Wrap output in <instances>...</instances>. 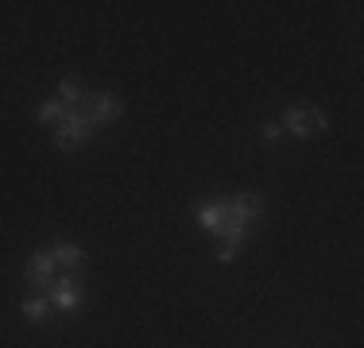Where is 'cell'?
I'll return each mask as SVG.
<instances>
[{
    "instance_id": "obj_11",
    "label": "cell",
    "mask_w": 364,
    "mask_h": 348,
    "mask_svg": "<svg viewBox=\"0 0 364 348\" xmlns=\"http://www.w3.org/2000/svg\"><path fill=\"white\" fill-rule=\"evenodd\" d=\"M306 132L310 136H322L326 132V116L318 109H306Z\"/></svg>"
},
{
    "instance_id": "obj_6",
    "label": "cell",
    "mask_w": 364,
    "mask_h": 348,
    "mask_svg": "<svg viewBox=\"0 0 364 348\" xmlns=\"http://www.w3.org/2000/svg\"><path fill=\"white\" fill-rule=\"evenodd\" d=\"M120 112H124V101H120L117 93H97V97H93V120H97V124H109Z\"/></svg>"
},
{
    "instance_id": "obj_12",
    "label": "cell",
    "mask_w": 364,
    "mask_h": 348,
    "mask_svg": "<svg viewBox=\"0 0 364 348\" xmlns=\"http://www.w3.org/2000/svg\"><path fill=\"white\" fill-rule=\"evenodd\" d=\"M279 136H283V124H275V120H267V124H259V139H264V143H275Z\"/></svg>"
},
{
    "instance_id": "obj_7",
    "label": "cell",
    "mask_w": 364,
    "mask_h": 348,
    "mask_svg": "<svg viewBox=\"0 0 364 348\" xmlns=\"http://www.w3.org/2000/svg\"><path fill=\"white\" fill-rule=\"evenodd\" d=\"M225 221H229V209L225 202H213V205H202V213H198V224H202L205 232H213V236H221Z\"/></svg>"
},
{
    "instance_id": "obj_5",
    "label": "cell",
    "mask_w": 364,
    "mask_h": 348,
    "mask_svg": "<svg viewBox=\"0 0 364 348\" xmlns=\"http://www.w3.org/2000/svg\"><path fill=\"white\" fill-rule=\"evenodd\" d=\"M50 256H55V263H63L66 271H85V251L77 248V244L58 240L55 248H50Z\"/></svg>"
},
{
    "instance_id": "obj_8",
    "label": "cell",
    "mask_w": 364,
    "mask_h": 348,
    "mask_svg": "<svg viewBox=\"0 0 364 348\" xmlns=\"http://www.w3.org/2000/svg\"><path fill=\"white\" fill-rule=\"evenodd\" d=\"M283 132H291L299 139H310V132H306V109H302V104H291V109H287V116H283Z\"/></svg>"
},
{
    "instance_id": "obj_9",
    "label": "cell",
    "mask_w": 364,
    "mask_h": 348,
    "mask_svg": "<svg viewBox=\"0 0 364 348\" xmlns=\"http://www.w3.org/2000/svg\"><path fill=\"white\" fill-rule=\"evenodd\" d=\"M23 317H28L31 325H47V321H50V302L47 298H36V294H31V298H23Z\"/></svg>"
},
{
    "instance_id": "obj_1",
    "label": "cell",
    "mask_w": 364,
    "mask_h": 348,
    "mask_svg": "<svg viewBox=\"0 0 364 348\" xmlns=\"http://www.w3.org/2000/svg\"><path fill=\"white\" fill-rule=\"evenodd\" d=\"M97 128L101 124L93 120V112H66V116L58 120V128H55V147H63V151L82 147L85 139H93Z\"/></svg>"
},
{
    "instance_id": "obj_2",
    "label": "cell",
    "mask_w": 364,
    "mask_h": 348,
    "mask_svg": "<svg viewBox=\"0 0 364 348\" xmlns=\"http://www.w3.org/2000/svg\"><path fill=\"white\" fill-rule=\"evenodd\" d=\"M82 278H85V271H70V275L55 278V286H50V310H63V313L82 310V302H85Z\"/></svg>"
},
{
    "instance_id": "obj_4",
    "label": "cell",
    "mask_w": 364,
    "mask_h": 348,
    "mask_svg": "<svg viewBox=\"0 0 364 348\" xmlns=\"http://www.w3.org/2000/svg\"><path fill=\"white\" fill-rule=\"evenodd\" d=\"M28 286H31V290H50V286H55V256H50V248L31 251V259H28Z\"/></svg>"
},
{
    "instance_id": "obj_10",
    "label": "cell",
    "mask_w": 364,
    "mask_h": 348,
    "mask_svg": "<svg viewBox=\"0 0 364 348\" xmlns=\"http://www.w3.org/2000/svg\"><path fill=\"white\" fill-rule=\"evenodd\" d=\"M36 116L43 120V124H50V120H63V116H66V109H63V101H43Z\"/></svg>"
},
{
    "instance_id": "obj_3",
    "label": "cell",
    "mask_w": 364,
    "mask_h": 348,
    "mask_svg": "<svg viewBox=\"0 0 364 348\" xmlns=\"http://www.w3.org/2000/svg\"><path fill=\"white\" fill-rule=\"evenodd\" d=\"M225 209H229V221L232 224H245V229H256V221L264 217V197L259 194H237L232 202H225Z\"/></svg>"
}]
</instances>
